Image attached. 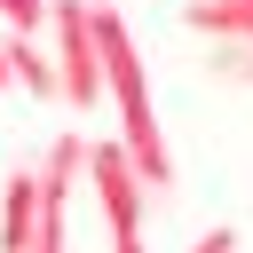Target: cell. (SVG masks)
<instances>
[{
  "mask_svg": "<svg viewBox=\"0 0 253 253\" xmlns=\"http://www.w3.org/2000/svg\"><path fill=\"white\" fill-rule=\"evenodd\" d=\"M0 79H8V71H0Z\"/></svg>",
  "mask_w": 253,
  "mask_h": 253,
  "instance_id": "cell-2",
  "label": "cell"
},
{
  "mask_svg": "<svg viewBox=\"0 0 253 253\" xmlns=\"http://www.w3.org/2000/svg\"><path fill=\"white\" fill-rule=\"evenodd\" d=\"M0 16H16V24H32V16H40V0H0Z\"/></svg>",
  "mask_w": 253,
  "mask_h": 253,
  "instance_id": "cell-1",
  "label": "cell"
}]
</instances>
